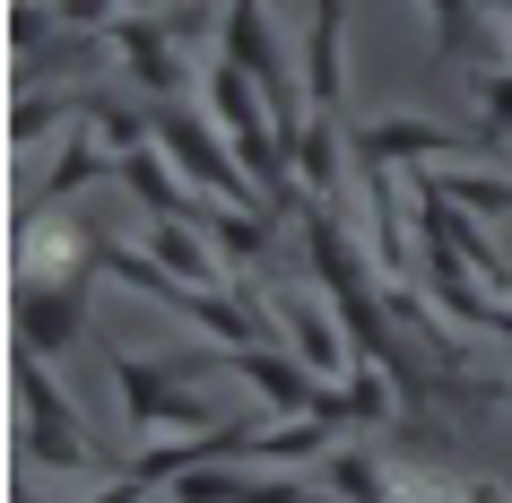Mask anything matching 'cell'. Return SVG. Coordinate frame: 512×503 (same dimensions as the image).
<instances>
[{"instance_id": "6da1fadb", "label": "cell", "mask_w": 512, "mask_h": 503, "mask_svg": "<svg viewBox=\"0 0 512 503\" xmlns=\"http://www.w3.org/2000/svg\"><path fill=\"white\" fill-rule=\"evenodd\" d=\"M105 373L122 382V417H131L139 434H157V425H200V434H209V425H226L209 391H191L200 373H191L183 356L148 365V356H122V347H105Z\"/></svg>"}, {"instance_id": "7a4b0ae2", "label": "cell", "mask_w": 512, "mask_h": 503, "mask_svg": "<svg viewBox=\"0 0 512 503\" xmlns=\"http://www.w3.org/2000/svg\"><path fill=\"white\" fill-rule=\"evenodd\" d=\"M18 443H27L35 469H96L87 460V434L79 417H70V399H61V382L44 373V356H18Z\"/></svg>"}, {"instance_id": "3957f363", "label": "cell", "mask_w": 512, "mask_h": 503, "mask_svg": "<svg viewBox=\"0 0 512 503\" xmlns=\"http://www.w3.org/2000/svg\"><path fill=\"white\" fill-rule=\"evenodd\" d=\"M157 148L174 157V174H183V183L217 191V200H235V209H252V200L270 209V191L252 183V165L226 157V148L209 139V122H200V113H174V105H165V113H157Z\"/></svg>"}, {"instance_id": "277c9868", "label": "cell", "mask_w": 512, "mask_h": 503, "mask_svg": "<svg viewBox=\"0 0 512 503\" xmlns=\"http://www.w3.org/2000/svg\"><path fill=\"white\" fill-rule=\"evenodd\" d=\"M495 131H452V122H426V113H382L365 131H348L356 165H434V157H460V148H486Z\"/></svg>"}, {"instance_id": "5b68a950", "label": "cell", "mask_w": 512, "mask_h": 503, "mask_svg": "<svg viewBox=\"0 0 512 503\" xmlns=\"http://www.w3.org/2000/svg\"><path fill=\"white\" fill-rule=\"evenodd\" d=\"M87 287H96V269L87 278H18V347L61 356L87 321Z\"/></svg>"}, {"instance_id": "8992f818", "label": "cell", "mask_w": 512, "mask_h": 503, "mask_svg": "<svg viewBox=\"0 0 512 503\" xmlns=\"http://www.w3.org/2000/svg\"><path fill=\"white\" fill-rule=\"evenodd\" d=\"M270 304H278V321H287V347H296L304 365H313V373H339V330H330V321H339V304L322 295V278H313V287L270 295Z\"/></svg>"}, {"instance_id": "52a82bcc", "label": "cell", "mask_w": 512, "mask_h": 503, "mask_svg": "<svg viewBox=\"0 0 512 503\" xmlns=\"http://www.w3.org/2000/svg\"><path fill=\"white\" fill-rule=\"evenodd\" d=\"M105 44L122 53V70H131L148 96H174V87H183V53H174V35H165V27H148V18H113Z\"/></svg>"}, {"instance_id": "ba28073f", "label": "cell", "mask_w": 512, "mask_h": 503, "mask_svg": "<svg viewBox=\"0 0 512 503\" xmlns=\"http://www.w3.org/2000/svg\"><path fill=\"white\" fill-rule=\"evenodd\" d=\"M105 165H122V157H113V139H105V122H96V113H87V131L70 139V148H61V157H53V174H44V183H35V209H61V200H79V191L96 183V174H105Z\"/></svg>"}, {"instance_id": "9c48e42d", "label": "cell", "mask_w": 512, "mask_h": 503, "mask_svg": "<svg viewBox=\"0 0 512 503\" xmlns=\"http://www.w3.org/2000/svg\"><path fill=\"white\" fill-rule=\"evenodd\" d=\"M174 503H304V486H287V477H235V469H183L174 486H165Z\"/></svg>"}, {"instance_id": "30bf717a", "label": "cell", "mask_w": 512, "mask_h": 503, "mask_svg": "<svg viewBox=\"0 0 512 503\" xmlns=\"http://www.w3.org/2000/svg\"><path fill=\"white\" fill-rule=\"evenodd\" d=\"M113 174H122V191H131L148 217H191V200H200V191H174L183 174H165V148H157V139H148V148H122Z\"/></svg>"}, {"instance_id": "8fae6325", "label": "cell", "mask_w": 512, "mask_h": 503, "mask_svg": "<svg viewBox=\"0 0 512 503\" xmlns=\"http://www.w3.org/2000/svg\"><path fill=\"white\" fill-rule=\"evenodd\" d=\"M348 157H356V148H348V131H339L330 113H313V122L296 131V183H313V200L339 191V165H348Z\"/></svg>"}, {"instance_id": "7c38bea8", "label": "cell", "mask_w": 512, "mask_h": 503, "mask_svg": "<svg viewBox=\"0 0 512 503\" xmlns=\"http://www.w3.org/2000/svg\"><path fill=\"white\" fill-rule=\"evenodd\" d=\"M339 18H348V9H339V0H313V35H304V44H313V53H304V79H313V105H339Z\"/></svg>"}, {"instance_id": "4fadbf2b", "label": "cell", "mask_w": 512, "mask_h": 503, "mask_svg": "<svg viewBox=\"0 0 512 503\" xmlns=\"http://www.w3.org/2000/svg\"><path fill=\"white\" fill-rule=\"evenodd\" d=\"M330 486L348 503H391V469H382L365 443H348V451H330Z\"/></svg>"}, {"instance_id": "5bb4252c", "label": "cell", "mask_w": 512, "mask_h": 503, "mask_svg": "<svg viewBox=\"0 0 512 503\" xmlns=\"http://www.w3.org/2000/svg\"><path fill=\"white\" fill-rule=\"evenodd\" d=\"M330 434H339V417H287V425H261L252 451H261V460H296V451H322Z\"/></svg>"}, {"instance_id": "9a60e30c", "label": "cell", "mask_w": 512, "mask_h": 503, "mask_svg": "<svg viewBox=\"0 0 512 503\" xmlns=\"http://www.w3.org/2000/svg\"><path fill=\"white\" fill-rule=\"evenodd\" d=\"M434 183L452 191L469 217H495V209H512V174H434Z\"/></svg>"}, {"instance_id": "2e32d148", "label": "cell", "mask_w": 512, "mask_h": 503, "mask_svg": "<svg viewBox=\"0 0 512 503\" xmlns=\"http://www.w3.org/2000/svg\"><path fill=\"white\" fill-rule=\"evenodd\" d=\"M61 113H70V96H44V87H35V96H18V113H9V139H18V148H35Z\"/></svg>"}, {"instance_id": "e0dca14e", "label": "cell", "mask_w": 512, "mask_h": 503, "mask_svg": "<svg viewBox=\"0 0 512 503\" xmlns=\"http://www.w3.org/2000/svg\"><path fill=\"white\" fill-rule=\"evenodd\" d=\"M426 9H434V53L469 61V44H478V35H469V0H426Z\"/></svg>"}, {"instance_id": "ac0fdd59", "label": "cell", "mask_w": 512, "mask_h": 503, "mask_svg": "<svg viewBox=\"0 0 512 503\" xmlns=\"http://www.w3.org/2000/svg\"><path fill=\"white\" fill-rule=\"evenodd\" d=\"M478 105H486V131L512 139V70H478Z\"/></svg>"}, {"instance_id": "d6986e66", "label": "cell", "mask_w": 512, "mask_h": 503, "mask_svg": "<svg viewBox=\"0 0 512 503\" xmlns=\"http://www.w3.org/2000/svg\"><path fill=\"white\" fill-rule=\"evenodd\" d=\"M18 503H35V495H18ZM87 503H148V486H139V477L122 469V477H113V486H105V495H87Z\"/></svg>"}, {"instance_id": "ffe728a7", "label": "cell", "mask_w": 512, "mask_h": 503, "mask_svg": "<svg viewBox=\"0 0 512 503\" xmlns=\"http://www.w3.org/2000/svg\"><path fill=\"white\" fill-rule=\"evenodd\" d=\"M460 503H504V486L495 477H460Z\"/></svg>"}, {"instance_id": "44dd1931", "label": "cell", "mask_w": 512, "mask_h": 503, "mask_svg": "<svg viewBox=\"0 0 512 503\" xmlns=\"http://www.w3.org/2000/svg\"><path fill=\"white\" fill-rule=\"evenodd\" d=\"M122 9H139V0H122Z\"/></svg>"}, {"instance_id": "7402d4cb", "label": "cell", "mask_w": 512, "mask_h": 503, "mask_svg": "<svg viewBox=\"0 0 512 503\" xmlns=\"http://www.w3.org/2000/svg\"><path fill=\"white\" fill-rule=\"evenodd\" d=\"M504 391H512V382H504Z\"/></svg>"}]
</instances>
